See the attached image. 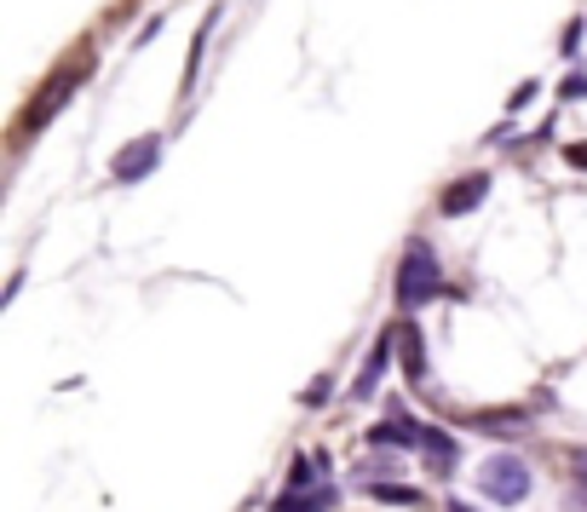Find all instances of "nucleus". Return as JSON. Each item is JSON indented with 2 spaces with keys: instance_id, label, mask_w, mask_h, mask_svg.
I'll list each match as a JSON object with an SVG mask.
<instances>
[{
  "instance_id": "obj_1",
  "label": "nucleus",
  "mask_w": 587,
  "mask_h": 512,
  "mask_svg": "<svg viewBox=\"0 0 587 512\" xmlns=\"http://www.w3.org/2000/svg\"><path fill=\"white\" fill-rule=\"evenodd\" d=\"M392 294H398L403 312H421V305L444 299V265H438V253H432V242H421V237H415L410 248H403Z\"/></svg>"
},
{
  "instance_id": "obj_16",
  "label": "nucleus",
  "mask_w": 587,
  "mask_h": 512,
  "mask_svg": "<svg viewBox=\"0 0 587 512\" xmlns=\"http://www.w3.org/2000/svg\"><path fill=\"white\" fill-rule=\"evenodd\" d=\"M565 98H587V75H570V81H565Z\"/></svg>"
},
{
  "instance_id": "obj_5",
  "label": "nucleus",
  "mask_w": 587,
  "mask_h": 512,
  "mask_svg": "<svg viewBox=\"0 0 587 512\" xmlns=\"http://www.w3.org/2000/svg\"><path fill=\"white\" fill-rule=\"evenodd\" d=\"M483 196H490V173H461V178H455V185L438 196V214H444V219H461V214L483 208Z\"/></svg>"
},
{
  "instance_id": "obj_8",
  "label": "nucleus",
  "mask_w": 587,
  "mask_h": 512,
  "mask_svg": "<svg viewBox=\"0 0 587 512\" xmlns=\"http://www.w3.org/2000/svg\"><path fill=\"white\" fill-rule=\"evenodd\" d=\"M415 455H421L426 467L444 478V472L455 467V438H449V432H438V426H421V438H415Z\"/></svg>"
},
{
  "instance_id": "obj_14",
  "label": "nucleus",
  "mask_w": 587,
  "mask_h": 512,
  "mask_svg": "<svg viewBox=\"0 0 587 512\" xmlns=\"http://www.w3.org/2000/svg\"><path fill=\"white\" fill-rule=\"evenodd\" d=\"M565 156H570V167H581V173H587V139H581V144H570Z\"/></svg>"
},
{
  "instance_id": "obj_3",
  "label": "nucleus",
  "mask_w": 587,
  "mask_h": 512,
  "mask_svg": "<svg viewBox=\"0 0 587 512\" xmlns=\"http://www.w3.org/2000/svg\"><path fill=\"white\" fill-rule=\"evenodd\" d=\"M75 87H81V69H75V64H69V69H58V75H53V87H41V92H35L30 116H23V133H41V127L58 116V105H64V98H69Z\"/></svg>"
},
{
  "instance_id": "obj_11",
  "label": "nucleus",
  "mask_w": 587,
  "mask_h": 512,
  "mask_svg": "<svg viewBox=\"0 0 587 512\" xmlns=\"http://www.w3.org/2000/svg\"><path fill=\"white\" fill-rule=\"evenodd\" d=\"M472 426H483V432H490V438H519L524 415H501V408H496V415H478Z\"/></svg>"
},
{
  "instance_id": "obj_2",
  "label": "nucleus",
  "mask_w": 587,
  "mask_h": 512,
  "mask_svg": "<svg viewBox=\"0 0 587 512\" xmlns=\"http://www.w3.org/2000/svg\"><path fill=\"white\" fill-rule=\"evenodd\" d=\"M478 490L490 495L496 506H519L535 490V472L524 467L519 455H490V460H483V472H478Z\"/></svg>"
},
{
  "instance_id": "obj_10",
  "label": "nucleus",
  "mask_w": 587,
  "mask_h": 512,
  "mask_svg": "<svg viewBox=\"0 0 587 512\" xmlns=\"http://www.w3.org/2000/svg\"><path fill=\"white\" fill-rule=\"evenodd\" d=\"M363 490H369L374 501H387V506H421V501H426L415 483H387V478H369Z\"/></svg>"
},
{
  "instance_id": "obj_7",
  "label": "nucleus",
  "mask_w": 587,
  "mask_h": 512,
  "mask_svg": "<svg viewBox=\"0 0 587 512\" xmlns=\"http://www.w3.org/2000/svg\"><path fill=\"white\" fill-rule=\"evenodd\" d=\"M398 363H403V374H410V386L426 380V335H421V323H398Z\"/></svg>"
},
{
  "instance_id": "obj_6",
  "label": "nucleus",
  "mask_w": 587,
  "mask_h": 512,
  "mask_svg": "<svg viewBox=\"0 0 587 512\" xmlns=\"http://www.w3.org/2000/svg\"><path fill=\"white\" fill-rule=\"evenodd\" d=\"M392 351H398V328H387V335L374 340V351L363 357V369H357V397H369V392H380V374H387V363H392Z\"/></svg>"
},
{
  "instance_id": "obj_12",
  "label": "nucleus",
  "mask_w": 587,
  "mask_h": 512,
  "mask_svg": "<svg viewBox=\"0 0 587 512\" xmlns=\"http://www.w3.org/2000/svg\"><path fill=\"white\" fill-rule=\"evenodd\" d=\"M328 386H335V380H328V374H323V380H312V392H305L300 403H305V408H317V403H328Z\"/></svg>"
},
{
  "instance_id": "obj_4",
  "label": "nucleus",
  "mask_w": 587,
  "mask_h": 512,
  "mask_svg": "<svg viewBox=\"0 0 587 512\" xmlns=\"http://www.w3.org/2000/svg\"><path fill=\"white\" fill-rule=\"evenodd\" d=\"M156 162H162V139L144 133V139H133V144H127L121 156L110 162V178H116V185H133V178H150V173H156Z\"/></svg>"
},
{
  "instance_id": "obj_9",
  "label": "nucleus",
  "mask_w": 587,
  "mask_h": 512,
  "mask_svg": "<svg viewBox=\"0 0 587 512\" xmlns=\"http://www.w3.org/2000/svg\"><path fill=\"white\" fill-rule=\"evenodd\" d=\"M340 490H328V483H317V490H305V495H283L276 501V512H335Z\"/></svg>"
},
{
  "instance_id": "obj_15",
  "label": "nucleus",
  "mask_w": 587,
  "mask_h": 512,
  "mask_svg": "<svg viewBox=\"0 0 587 512\" xmlns=\"http://www.w3.org/2000/svg\"><path fill=\"white\" fill-rule=\"evenodd\" d=\"M570 467H576V483L587 490V449H576V455H570Z\"/></svg>"
},
{
  "instance_id": "obj_13",
  "label": "nucleus",
  "mask_w": 587,
  "mask_h": 512,
  "mask_svg": "<svg viewBox=\"0 0 587 512\" xmlns=\"http://www.w3.org/2000/svg\"><path fill=\"white\" fill-rule=\"evenodd\" d=\"M535 92H542V81H524V87L513 92V110H524V105H530V98H535Z\"/></svg>"
}]
</instances>
